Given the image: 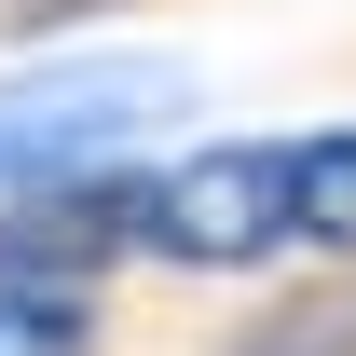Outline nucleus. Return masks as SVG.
<instances>
[{
	"label": "nucleus",
	"instance_id": "f257e3e1",
	"mask_svg": "<svg viewBox=\"0 0 356 356\" xmlns=\"http://www.w3.org/2000/svg\"><path fill=\"white\" fill-rule=\"evenodd\" d=\"M274 247H302V220H288V137H206L178 165H137V261L261 274Z\"/></svg>",
	"mask_w": 356,
	"mask_h": 356
},
{
	"label": "nucleus",
	"instance_id": "f03ea898",
	"mask_svg": "<svg viewBox=\"0 0 356 356\" xmlns=\"http://www.w3.org/2000/svg\"><path fill=\"white\" fill-rule=\"evenodd\" d=\"M110 261H137V165H42L0 178V288H96Z\"/></svg>",
	"mask_w": 356,
	"mask_h": 356
},
{
	"label": "nucleus",
	"instance_id": "7ed1b4c3",
	"mask_svg": "<svg viewBox=\"0 0 356 356\" xmlns=\"http://www.w3.org/2000/svg\"><path fill=\"white\" fill-rule=\"evenodd\" d=\"M178 110V69H137V55H96V69H28L0 83V178H42V165H96L124 151L137 124Z\"/></svg>",
	"mask_w": 356,
	"mask_h": 356
},
{
	"label": "nucleus",
	"instance_id": "20e7f679",
	"mask_svg": "<svg viewBox=\"0 0 356 356\" xmlns=\"http://www.w3.org/2000/svg\"><path fill=\"white\" fill-rule=\"evenodd\" d=\"M288 220H302V247L356 261V124H315V137H288Z\"/></svg>",
	"mask_w": 356,
	"mask_h": 356
},
{
	"label": "nucleus",
	"instance_id": "39448f33",
	"mask_svg": "<svg viewBox=\"0 0 356 356\" xmlns=\"http://www.w3.org/2000/svg\"><path fill=\"white\" fill-rule=\"evenodd\" d=\"M220 356H356V288H288V302H261Z\"/></svg>",
	"mask_w": 356,
	"mask_h": 356
},
{
	"label": "nucleus",
	"instance_id": "423d86ee",
	"mask_svg": "<svg viewBox=\"0 0 356 356\" xmlns=\"http://www.w3.org/2000/svg\"><path fill=\"white\" fill-rule=\"evenodd\" d=\"M0 356H96L83 288H0Z\"/></svg>",
	"mask_w": 356,
	"mask_h": 356
},
{
	"label": "nucleus",
	"instance_id": "0eeeda50",
	"mask_svg": "<svg viewBox=\"0 0 356 356\" xmlns=\"http://www.w3.org/2000/svg\"><path fill=\"white\" fill-rule=\"evenodd\" d=\"M83 14H124V0H0V42H55V28H83Z\"/></svg>",
	"mask_w": 356,
	"mask_h": 356
}]
</instances>
